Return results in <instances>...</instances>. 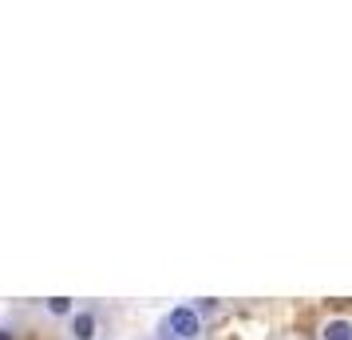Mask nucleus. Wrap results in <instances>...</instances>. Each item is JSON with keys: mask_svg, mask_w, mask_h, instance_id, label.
<instances>
[{"mask_svg": "<svg viewBox=\"0 0 352 340\" xmlns=\"http://www.w3.org/2000/svg\"><path fill=\"white\" fill-rule=\"evenodd\" d=\"M166 328H170L178 340H194L198 332H202V321H198V313H194L190 305H178V308H170V317H166Z\"/></svg>", "mask_w": 352, "mask_h": 340, "instance_id": "nucleus-1", "label": "nucleus"}, {"mask_svg": "<svg viewBox=\"0 0 352 340\" xmlns=\"http://www.w3.org/2000/svg\"><path fill=\"white\" fill-rule=\"evenodd\" d=\"M72 337L76 340H96V317H91V313H76V321H72Z\"/></svg>", "mask_w": 352, "mask_h": 340, "instance_id": "nucleus-2", "label": "nucleus"}, {"mask_svg": "<svg viewBox=\"0 0 352 340\" xmlns=\"http://www.w3.org/2000/svg\"><path fill=\"white\" fill-rule=\"evenodd\" d=\"M324 340H352V324L349 321H329L324 324Z\"/></svg>", "mask_w": 352, "mask_h": 340, "instance_id": "nucleus-3", "label": "nucleus"}, {"mask_svg": "<svg viewBox=\"0 0 352 340\" xmlns=\"http://www.w3.org/2000/svg\"><path fill=\"white\" fill-rule=\"evenodd\" d=\"M44 308H48L52 317H67V313H72V297H48Z\"/></svg>", "mask_w": 352, "mask_h": 340, "instance_id": "nucleus-4", "label": "nucleus"}, {"mask_svg": "<svg viewBox=\"0 0 352 340\" xmlns=\"http://www.w3.org/2000/svg\"><path fill=\"white\" fill-rule=\"evenodd\" d=\"M0 340H16V337H12V332H8V328H0Z\"/></svg>", "mask_w": 352, "mask_h": 340, "instance_id": "nucleus-5", "label": "nucleus"}]
</instances>
